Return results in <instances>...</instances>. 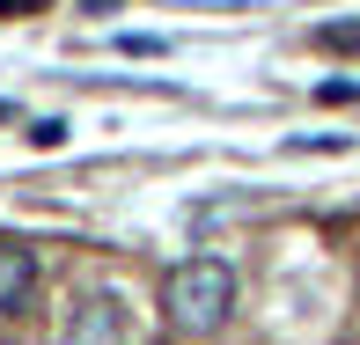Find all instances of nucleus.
Segmentation results:
<instances>
[{
	"label": "nucleus",
	"mask_w": 360,
	"mask_h": 345,
	"mask_svg": "<svg viewBox=\"0 0 360 345\" xmlns=\"http://www.w3.org/2000/svg\"><path fill=\"white\" fill-rule=\"evenodd\" d=\"M162 308H169L176 331L206 338L228 323V308H236V272L221 265V257H184V265L169 272V287H162Z\"/></svg>",
	"instance_id": "nucleus-1"
},
{
	"label": "nucleus",
	"mask_w": 360,
	"mask_h": 345,
	"mask_svg": "<svg viewBox=\"0 0 360 345\" xmlns=\"http://www.w3.org/2000/svg\"><path fill=\"white\" fill-rule=\"evenodd\" d=\"M67 345H133V323H125L118 294H81L67 316Z\"/></svg>",
	"instance_id": "nucleus-2"
},
{
	"label": "nucleus",
	"mask_w": 360,
	"mask_h": 345,
	"mask_svg": "<svg viewBox=\"0 0 360 345\" xmlns=\"http://www.w3.org/2000/svg\"><path fill=\"white\" fill-rule=\"evenodd\" d=\"M30 287H37V257L15 250V242H0V316H8V308H22Z\"/></svg>",
	"instance_id": "nucleus-3"
},
{
	"label": "nucleus",
	"mask_w": 360,
	"mask_h": 345,
	"mask_svg": "<svg viewBox=\"0 0 360 345\" xmlns=\"http://www.w3.org/2000/svg\"><path fill=\"white\" fill-rule=\"evenodd\" d=\"M316 44H323V52H353V44H360V22H323Z\"/></svg>",
	"instance_id": "nucleus-4"
},
{
	"label": "nucleus",
	"mask_w": 360,
	"mask_h": 345,
	"mask_svg": "<svg viewBox=\"0 0 360 345\" xmlns=\"http://www.w3.org/2000/svg\"><path fill=\"white\" fill-rule=\"evenodd\" d=\"M316 96H323V103H360V81H323Z\"/></svg>",
	"instance_id": "nucleus-5"
},
{
	"label": "nucleus",
	"mask_w": 360,
	"mask_h": 345,
	"mask_svg": "<svg viewBox=\"0 0 360 345\" xmlns=\"http://www.w3.org/2000/svg\"><path fill=\"white\" fill-rule=\"evenodd\" d=\"M52 0H0V15H44Z\"/></svg>",
	"instance_id": "nucleus-6"
}]
</instances>
